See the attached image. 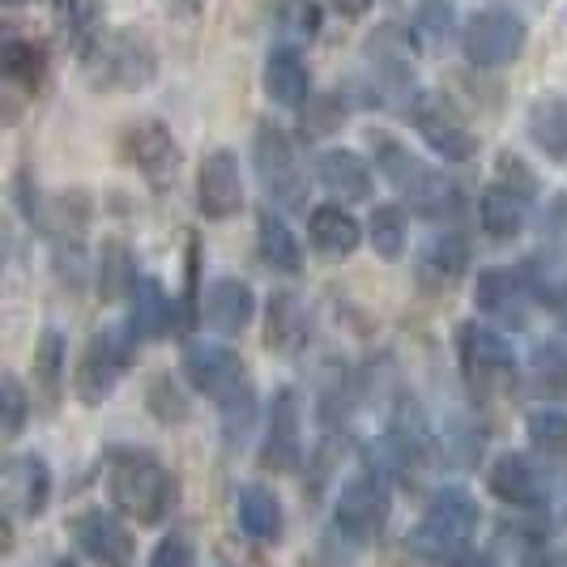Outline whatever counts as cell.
<instances>
[{"label": "cell", "instance_id": "obj_1", "mask_svg": "<svg viewBox=\"0 0 567 567\" xmlns=\"http://www.w3.org/2000/svg\"><path fill=\"white\" fill-rule=\"evenodd\" d=\"M371 154L380 175L398 188L401 197L414 205V214H423L435 227H453L465 214V193L453 175L426 167L419 154H410V145L393 142V137H371Z\"/></svg>", "mask_w": 567, "mask_h": 567}, {"label": "cell", "instance_id": "obj_2", "mask_svg": "<svg viewBox=\"0 0 567 567\" xmlns=\"http://www.w3.org/2000/svg\"><path fill=\"white\" fill-rule=\"evenodd\" d=\"M107 491H112L115 512H124L137 525H158L175 508V478H171L167 465L154 453H145V449L112 453Z\"/></svg>", "mask_w": 567, "mask_h": 567}, {"label": "cell", "instance_id": "obj_3", "mask_svg": "<svg viewBox=\"0 0 567 567\" xmlns=\"http://www.w3.org/2000/svg\"><path fill=\"white\" fill-rule=\"evenodd\" d=\"M478 534V504L470 491L461 486H440L426 512L419 516V525L410 529V550L419 559L431 564H461V559H474L470 555V542Z\"/></svg>", "mask_w": 567, "mask_h": 567}, {"label": "cell", "instance_id": "obj_4", "mask_svg": "<svg viewBox=\"0 0 567 567\" xmlns=\"http://www.w3.org/2000/svg\"><path fill=\"white\" fill-rule=\"evenodd\" d=\"M85 73L99 90L112 94H133L145 90L158 73V52L142 30H107L99 34V43L85 52Z\"/></svg>", "mask_w": 567, "mask_h": 567}, {"label": "cell", "instance_id": "obj_5", "mask_svg": "<svg viewBox=\"0 0 567 567\" xmlns=\"http://www.w3.org/2000/svg\"><path fill=\"white\" fill-rule=\"evenodd\" d=\"M393 508V483H389V470L380 465H359L346 483H341L338 499H333V529L354 546H368L380 538L384 520Z\"/></svg>", "mask_w": 567, "mask_h": 567}, {"label": "cell", "instance_id": "obj_6", "mask_svg": "<svg viewBox=\"0 0 567 567\" xmlns=\"http://www.w3.org/2000/svg\"><path fill=\"white\" fill-rule=\"evenodd\" d=\"M456 359H461V375L470 384V393L478 401L495 398L516 384V354L512 341L478 320H465L456 329Z\"/></svg>", "mask_w": 567, "mask_h": 567}, {"label": "cell", "instance_id": "obj_7", "mask_svg": "<svg viewBox=\"0 0 567 567\" xmlns=\"http://www.w3.org/2000/svg\"><path fill=\"white\" fill-rule=\"evenodd\" d=\"M252 167L269 205H278L282 214H303L308 209V175H303L299 158H295V145L278 124H256Z\"/></svg>", "mask_w": 567, "mask_h": 567}, {"label": "cell", "instance_id": "obj_8", "mask_svg": "<svg viewBox=\"0 0 567 567\" xmlns=\"http://www.w3.org/2000/svg\"><path fill=\"white\" fill-rule=\"evenodd\" d=\"M133 329H120V324H103L94 329V338L85 341L78 371H73V389L85 405H99L103 398H112V389L120 384V375L133 363Z\"/></svg>", "mask_w": 567, "mask_h": 567}, {"label": "cell", "instance_id": "obj_9", "mask_svg": "<svg viewBox=\"0 0 567 567\" xmlns=\"http://www.w3.org/2000/svg\"><path fill=\"white\" fill-rule=\"evenodd\" d=\"M525 43H529V27L512 9H478L461 30V48L474 69H508L520 60Z\"/></svg>", "mask_w": 567, "mask_h": 567}, {"label": "cell", "instance_id": "obj_10", "mask_svg": "<svg viewBox=\"0 0 567 567\" xmlns=\"http://www.w3.org/2000/svg\"><path fill=\"white\" fill-rule=\"evenodd\" d=\"M534 260H525L520 269H483L474 282V303L486 320H495L499 329H525L529 312L542 299V286L534 282Z\"/></svg>", "mask_w": 567, "mask_h": 567}, {"label": "cell", "instance_id": "obj_11", "mask_svg": "<svg viewBox=\"0 0 567 567\" xmlns=\"http://www.w3.org/2000/svg\"><path fill=\"white\" fill-rule=\"evenodd\" d=\"M120 154L128 167L142 171L154 188H171L179 179V167H184V150L171 137L163 120H133L120 133Z\"/></svg>", "mask_w": 567, "mask_h": 567}, {"label": "cell", "instance_id": "obj_12", "mask_svg": "<svg viewBox=\"0 0 567 567\" xmlns=\"http://www.w3.org/2000/svg\"><path fill=\"white\" fill-rule=\"evenodd\" d=\"M410 120H414L419 137L431 145V154L444 158V163H470L478 154V137L470 133V124L461 120V112H456L449 99L419 94L410 103Z\"/></svg>", "mask_w": 567, "mask_h": 567}, {"label": "cell", "instance_id": "obj_13", "mask_svg": "<svg viewBox=\"0 0 567 567\" xmlns=\"http://www.w3.org/2000/svg\"><path fill=\"white\" fill-rule=\"evenodd\" d=\"M260 465L274 474H295L303 465V414L295 389H278L265 414V440H260Z\"/></svg>", "mask_w": 567, "mask_h": 567}, {"label": "cell", "instance_id": "obj_14", "mask_svg": "<svg viewBox=\"0 0 567 567\" xmlns=\"http://www.w3.org/2000/svg\"><path fill=\"white\" fill-rule=\"evenodd\" d=\"M184 380L205 393V398L223 401L227 393H235L239 384H248V371H244V359L227 350V346H214V341H197L184 350Z\"/></svg>", "mask_w": 567, "mask_h": 567}, {"label": "cell", "instance_id": "obj_15", "mask_svg": "<svg viewBox=\"0 0 567 567\" xmlns=\"http://www.w3.org/2000/svg\"><path fill=\"white\" fill-rule=\"evenodd\" d=\"M197 209L209 223H227L244 209V175L230 150H214L197 175Z\"/></svg>", "mask_w": 567, "mask_h": 567}, {"label": "cell", "instance_id": "obj_16", "mask_svg": "<svg viewBox=\"0 0 567 567\" xmlns=\"http://www.w3.org/2000/svg\"><path fill=\"white\" fill-rule=\"evenodd\" d=\"M69 538L94 564H128L133 559V534L128 525L103 508H85L69 520Z\"/></svg>", "mask_w": 567, "mask_h": 567}, {"label": "cell", "instance_id": "obj_17", "mask_svg": "<svg viewBox=\"0 0 567 567\" xmlns=\"http://www.w3.org/2000/svg\"><path fill=\"white\" fill-rule=\"evenodd\" d=\"M529 209H534V193L508 184V179H491L478 193V223H483L486 239L495 244H512L529 227Z\"/></svg>", "mask_w": 567, "mask_h": 567}, {"label": "cell", "instance_id": "obj_18", "mask_svg": "<svg viewBox=\"0 0 567 567\" xmlns=\"http://www.w3.org/2000/svg\"><path fill=\"white\" fill-rule=\"evenodd\" d=\"M465 274H470V244L456 230L431 235L423 244V252L414 256V278L431 295H449Z\"/></svg>", "mask_w": 567, "mask_h": 567}, {"label": "cell", "instance_id": "obj_19", "mask_svg": "<svg viewBox=\"0 0 567 567\" xmlns=\"http://www.w3.org/2000/svg\"><path fill=\"white\" fill-rule=\"evenodd\" d=\"M368 64H371V78H375V85H380L384 94H401L405 103L419 99L414 52H410V43L401 39L398 30H380V34H371Z\"/></svg>", "mask_w": 567, "mask_h": 567}, {"label": "cell", "instance_id": "obj_20", "mask_svg": "<svg viewBox=\"0 0 567 567\" xmlns=\"http://www.w3.org/2000/svg\"><path fill=\"white\" fill-rule=\"evenodd\" d=\"M486 486L495 499H504L516 512H538L546 483H542V470L525 453H499L486 470Z\"/></svg>", "mask_w": 567, "mask_h": 567}, {"label": "cell", "instance_id": "obj_21", "mask_svg": "<svg viewBox=\"0 0 567 567\" xmlns=\"http://www.w3.org/2000/svg\"><path fill=\"white\" fill-rule=\"evenodd\" d=\"M235 525L252 546H278L286 534L282 499L260 483H244L235 491Z\"/></svg>", "mask_w": 567, "mask_h": 567}, {"label": "cell", "instance_id": "obj_22", "mask_svg": "<svg viewBox=\"0 0 567 567\" xmlns=\"http://www.w3.org/2000/svg\"><path fill=\"white\" fill-rule=\"evenodd\" d=\"M4 504L9 512H22V516H43L52 504V465L48 456L27 453L18 461H9L4 470Z\"/></svg>", "mask_w": 567, "mask_h": 567}, {"label": "cell", "instance_id": "obj_23", "mask_svg": "<svg viewBox=\"0 0 567 567\" xmlns=\"http://www.w3.org/2000/svg\"><path fill=\"white\" fill-rule=\"evenodd\" d=\"M200 299H205L200 312L209 320V329L223 333V338H235V333H244V329L252 324L256 295L244 278H218V282H209V290H205Z\"/></svg>", "mask_w": 567, "mask_h": 567}, {"label": "cell", "instance_id": "obj_24", "mask_svg": "<svg viewBox=\"0 0 567 567\" xmlns=\"http://www.w3.org/2000/svg\"><path fill=\"white\" fill-rule=\"evenodd\" d=\"M260 82H265L269 103H278L286 112H299L303 103H312V73H308V64L295 48H274L265 56Z\"/></svg>", "mask_w": 567, "mask_h": 567}, {"label": "cell", "instance_id": "obj_25", "mask_svg": "<svg viewBox=\"0 0 567 567\" xmlns=\"http://www.w3.org/2000/svg\"><path fill=\"white\" fill-rule=\"evenodd\" d=\"M128 329L137 341H163L175 329V295L158 278H137L128 295Z\"/></svg>", "mask_w": 567, "mask_h": 567}, {"label": "cell", "instance_id": "obj_26", "mask_svg": "<svg viewBox=\"0 0 567 567\" xmlns=\"http://www.w3.org/2000/svg\"><path fill=\"white\" fill-rule=\"evenodd\" d=\"M316 179L329 197L338 200H368L371 197V167L354 150H324L316 158Z\"/></svg>", "mask_w": 567, "mask_h": 567}, {"label": "cell", "instance_id": "obj_27", "mask_svg": "<svg viewBox=\"0 0 567 567\" xmlns=\"http://www.w3.org/2000/svg\"><path fill=\"white\" fill-rule=\"evenodd\" d=\"M308 239H312V248L320 256L341 260V256H350L363 244V227L341 205H316L312 214H308Z\"/></svg>", "mask_w": 567, "mask_h": 567}, {"label": "cell", "instance_id": "obj_28", "mask_svg": "<svg viewBox=\"0 0 567 567\" xmlns=\"http://www.w3.org/2000/svg\"><path fill=\"white\" fill-rule=\"evenodd\" d=\"M256 248L260 260L274 269V274H299L303 269V248H299V235L290 230V223L282 218L278 205H269L260 218H256Z\"/></svg>", "mask_w": 567, "mask_h": 567}, {"label": "cell", "instance_id": "obj_29", "mask_svg": "<svg viewBox=\"0 0 567 567\" xmlns=\"http://www.w3.org/2000/svg\"><path fill=\"white\" fill-rule=\"evenodd\" d=\"M384 444H389V453H393V461H398L401 470H419L426 461L431 431H426V419L414 398L398 401V410H393V419H389V440H384Z\"/></svg>", "mask_w": 567, "mask_h": 567}, {"label": "cell", "instance_id": "obj_30", "mask_svg": "<svg viewBox=\"0 0 567 567\" xmlns=\"http://www.w3.org/2000/svg\"><path fill=\"white\" fill-rule=\"evenodd\" d=\"M525 128H529V142L538 145L542 154L567 158V99H559V94L538 99L525 115Z\"/></svg>", "mask_w": 567, "mask_h": 567}, {"label": "cell", "instance_id": "obj_31", "mask_svg": "<svg viewBox=\"0 0 567 567\" xmlns=\"http://www.w3.org/2000/svg\"><path fill=\"white\" fill-rule=\"evenodd\" d=\"M308 338V316L299 308V299L290 290H278L269 299V312H265V346L269 350H299Z\"/></svg>", "mask_w": 567, "mask_h": 567}, {"label": "cell", "instance_id": "obj_32", "mask_svg": "<svg viewBox=\"0 0 567 567\" xmlns=\"http://www.w3.org/2000/svg\"><path fill=\"white\" fill-rule=\"evenodd\" d=\"M529 384L538 398H567V338H550L534 346Z\"/></svg>", "mask_w": 567, "mask_h": 567}, {"label": "cell", "instance_id": "obj_33", "mask_svg": "<svg viewBox=\"0 0 567 567\" xmlns=\"http://www.w3.org/2000/svg\"><path fill=\"white\" fill-rule=\"evenodd\" d=\"M64 363H69V350H64L60 329H43V338L34 346V384L48 405H56L64 393V371H69Z\"/></svg>", "mask_w": 567, "mask_h": 567}, {"label": "cell", "instance_id": "obj_34", "mask_svg": "<svg viewBox=\"0 0 567 567\" xmlns=\"http://www.w3.org/2000/svg\"><path fill=\"white\" fill-rule=\"evenodd\" d=\"M133 286H137L133 252L120 239H107L103 256H99V295H103V303H124L133 295Z\"/></svg>", "mask_w": 567, "mask_h": 567}, {"label": "cell", "instance_id": "obj_35", "mask_svg": "<svg viewBox=\"0 0 567 567\" xmlns=\"http://www.w3.org/2000/svg\"><path fill=\"white\" fill-rule=\"evenodd\" d=\"M56 9L64 39L85 56L103 34V0H56Z\"/></svg>", "mask_w": 567, "mask_h": 567}, {"label": "cell", "instance_id": "obj_36", "mask_svg": "<svg viewBox=\"0 0 567 567\" xmlns=\"http://www.w3.org/2000/svg\"><path fill=\"white\" fill-rule=\"evenodd\" d=\"M218 419H223V440H227V449H244L248 444V435H252L256 426V389L252 380L248 384H239L235 393L218 401Z\"/></svg>", "mask_w": 567, "mask_h": 567}, {"label": "cell", "instance_id": "obj_37", "mask_svg": "<svg viewBox=\"0 0 567 567\" xmlns=\"http://www.w3.org/2000/svg\"><path fill=\"white\" fill-rule=\"evenodd\" d=\"M368 239L375 256L384 260H398L405 252V239H410V223H405V209L401 205H375L368 218Z\"/></svg>", "mask_w": 567, "mask_h": 567}, {"label": "cell", "instance_id": "obj_38", "mask_svg": "<svg viewBox=\"0 0 567 567\" xmlns=\"http://www.w3.org/2000/svg\"><path fill=\"white\" fill-rule=\"evenodd\" d=\"M0 60H4V78L22 90H39L43 73H48V52L34 39H9Z\"/></svg>", "mask_w": 567, "mask_h": 567}, {"label": "cell", "instance_id": "obj_39", "mask_svg": "<svg viewBox=\"0 0 567 567\" xmlns=\"http://www.w3.org/2000/svg\"><path fill=\"white\" fill-rule=\"evenodd\" d=\"M529 444L534 453L550 465V461H567V414L564 410H534L529 414Z\"/></svg>", "mask_w": 567, "mask_h": 567}, {"label": "cell", "instance_id": "obj_40", "mask_svg": "<svg viewBox=\"0 0 567 567\" xmlns=\"http://www.w3.org/2000/svg\"><path fill=\"white\" fill-rule=\"evenodd\" d=\"M145 401H150V414H154L158 423H184V419H188V401H184V393L175 389V380H171V375L150 380Z\"/></svg>", "mask_w": 567, "mask_h": 567}, {"label": "cell", "instance_id": "obj_41", "mask_svg": "<svg viewBox=\"0 0 567 567\" xmlns=\"http://www.w3.org/2000/svg\"><path fill=\"white\" fill-rule=\"evenodd\" d=\"M0 410H4V440H18L30 414V398L18 375H4L0 380Z\"/></svg>", "mask_w": 567, "mask_h": 567}, {"label": "cell", "instance_id": "obj_42", "mask_svg": "<svg viewBox=\"0 0 567 567\" xmlns=\"http://www.w3.org/2000/svg\"><path fill=\"white\" fill-rule=\"evenodd\" d=\"M444 453L461 461V465H470V461H478L483 453V431H474L470 423H453L444 431Z\"/></svg>", "mask_w": 567, "mask_h": 567}, {"label": "cell", "instance_id": "obj_43", "mask_svg": "<svg viewBox=\"0 0 567 567\" xmlns=\"http://www.w3.org/2000/svg\"><path fill=\"white\" fill-rule=\"evenodd\" d=\"M150 564L154 567H188V564H197V550H193V542L184 538V534H167V538L150 550Z\"/></svg>", "mask_w": 567, "mask_h": 567}, {"label": "cell", "instance_id": "obj_44", "mask_svg": "<svg viewBox=\"0 0 567 567\" xmlns=\"http://www.w3.org/2000/svg\"><path fill=\"white\" fill-rule=\"evenodd\" d=\"M499 179H508V184H520V188H529V193H534V175L525 171V163H520L516 154H504V158H499Z\"/></svg>", "mask_w": 567, "mask_h": 567}, {"label": "cell", "instance_id": "obj_45", "mask_svg": "<svg viewBox=\"0 0 567 567\" xmlns=\"http://www.w3.org/2000/svg\"><path fill=\"white\" fill-rule=\"evenodd\" d=\"M329 4H333V9H341V13H350V18H354V13H363V9H368L371 0H329Z\"/></svg>", "mask_w": 567, "mask_h": 567}, {"label": "cell", "instance_id": "obj_46", "mask_svg": "<svg viewBox=\"0 0 567 567\" xmlns=\"http://www.w3.org/2000/svg\"><path fill=\"white\" fill-rule=\"evenodd\" d=\"M555 218H559V239L567 244V200L559 205V209H555Z\"/></svg>", "mask_w": 567, "mask_h": 567}, {"label": "cell", "instance_id": "obj_47", "mask_svg": "<svg viewBox=\"0 0 567 567\" xmlns=\"http://www.w3.org/2000/svg\"><path fill=\"white\" fill-rule=\"evenodd\" d=\"M179 4H184L188 13H197V9H200V4H205V0H179Z\"/></svg>", "mask_w": 567, "mask_h": 567}]
</instances>
